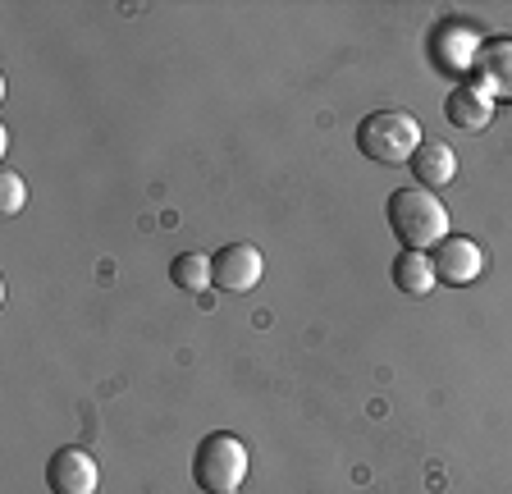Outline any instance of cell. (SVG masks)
<instances>
[{
    "instance_id": "obj_1",
    "label": "cell",
    "mask_w": 512,
    "mask_h": 494,
    "mask_svg": "<svg viewBox=\"0 0 512 494\" xmlns=\"http://www.w3.org/2000/svg\"><path fill=\"white\" fill-rule=\"evenodd\" d=\"M389 229L407 252H430L448 238V211L426 188H398L389 197Z\"/></svg>"
},
{
    "instance_id": "obj_2",
    "label": "cell",
    "mask_w": 512,
    "mask_h": 494,
    "mask_svg": "<svg viewBox=\"0 0 512 494\" xmlns=\"http://www.w3.org/2000/svg\"><path fill=\"white\" fill-rule=\"evenodd\" d=\"M421 142H426L421 138V124L412 115H403V110H375V115H366L357 124V151L371 165H389V170L407 165Z\"/></svg>"
},
{
    "instance_id": "obj_3",
    "label": "cell",
    "mask_w": 512,
    "mask_h": 494,
    "mask_svg": "<svg viewBox=\"0 0 512 494\" xmlns=\"http://www.w3.org/2000/svg\"><path fill=\"white\" fill-rule=\"evenodd\" d=\"M192 481L206 494H234L247 481V444L229 430H211L192 453Z\"/></svg>"
},
{
    "instance_id": "obj_4",
    "label": "cell",
    "mask_w": 512,
    "mask_h": 494,
    "mask_svg": "<svg viewBox=\"0 0 512 494\" xmlns=\"http://www.w3.org/2000/svg\"><path fill=\"white\" fill-rule=\"evenodd\" d=\"M101 472H96V458L78 444H64L46 458V490L51 494H96Z\"/></svg>"
},
{
    "instance_id": "obj_5",
    "label": "cell",
    "mask_w": 512,
    "mask_h": 494,
    "mask_svg": "<svg viewBox=\"0 0 512 494\" xmlns=\"http://www.w3.org/2000/svg\"><path fill=\"white\" fill-rule=\"evenodd\" d=\"M211 261H215V284H220L224 293H247L266 275V261H261V252H256L252 243H229V247H220Z\"/></svg>"
},
{
    "instance_id": "obj_6",
    "label": "cell",
    "mask_w": 512,
    "mask_h": 494,
    "mask_svg": "<svg viewBox=\"0 0 512 494\" xmlns=\"http://www.w3.org/2000/svg\"><path fill=\"white\" fill-rule=\"evenodd\" d=\"M476 87L490 101H512V37H490L480 42L476 55Z\"/></svg>"
},
{
    "instance_id": "obj_7",
    "label": "cell",
    "mask_w": 512,
    "mask_h": 494,
    "mask_svg": "<svg viewBox=\"0 0 512 494\" xmlns=\"http://www.w3.org/2000/svg\"><path fill=\"white\" fill-rule=\"evenodd\" d=\"M480 270H485V252H480L476 238H444L435 247V275L444 284H453V289L476 284Z\"/></svg>"
},
{
    "instance_id": "obj_8",
    "label": "cell",
    "mask_w": 512,
    "mask_h": 494,
    "mask_svg": "<svg viewBox=\"0 0 512 494\" xmlns=\"http://www.w3.org/2000/svg\"><path fill=\"white\" fill-rule=\"evenodd\" d=\"M480 55V37L471 33L467 23H444L435 33V65L444 74H462V69H476Z\"/></svg>"
},
{
    "instance_id": "obj_9",
    "label": "cell",
    "mask_w": 512,
    "mask_h": 494,
    "mask_svg": "<svg viewBox=\"0 0 512 494\" xmlns=\"http://www.w3.org/2000/svg\"><path fill=\"white\" fill-rule=\"evenodd\" d=\"M444 115H448V124H453V129H462V133H480V129H490L494 101L485 97V92H480L476 83H462V87H453V92H448Z\"/></svg>"
},
{
    "instance_id": "obj_10",
    "label": "cell",
    "mask_w": 512,
    "mask_h": 494,
    "mask_svg": "<svg viewBox=\"0 0 512 494\" xmlns=\"http://www.w3.org/2000/svg\"><path fill=\"white\" fill-rule=\"evenodd\" d=\"M407 165H412V174H416V188H426V193L453 183V174H458V156H453V147H444V142H435V138L421 142Z\"/></svg>"
},
{
    "instance_id": "obj_11",
    "label": "cell",
    "mask_w": 512,
    "mask_h": 494,
    "mask_svg": "<svg viewBox=\"0 0 512 494\" xmlns=\"http://www.w3.org/2000/svg\"><path fill=\"white\" fill-rule=\"evenodd\" d=\"M439 284V275H435V257L430 252H398V261H394V289L398 293H407V298H426L430 289Z\"/></svg>"
},
{
    "instance_id": "obj_12",
    "label": "cell",
    "mask_w": 512,
    "mask_h": 494,
    "mask_svg": "<svg viewBox=\"0 0 512 494\" xmlns=\"http://www.w3.org/2000/svg\"><path fill=\"white\" fill-rule=\"evenodd\" d=\"M170 280L183 293H202L206 284H215V261L206 252H183V257L170 261Z\"/></svg>"
},
{
    "instance_id": "obj_13",
    "label": "cell",
    "mask_w": 512,
    "mask_h": 494,
    "mask_svg": "<svg viewBox=\"0 0 512 494\" xmlns=\"http://www.w3.org/2000/svg\"><path fill=\"white\" fill-rule=\"evenodd\" d=\"M23 197H28V183L19 179L14 170L0 174V211L5 215H19L23 211Z\"/></svg>"
},
{
    "instance_id": "obj_14",
    "label": "cell",
    "mask_w": 512,
    "mask_h": 494,
    "mask_svg": "<svg viewBox=\"0 0 512 494\" xmlns=\"http://www.w3.org/2000/svg\"><path fill=\"white\" fill-rule=\"evenodd\" d=\"M234 494H238V490H234Z\"/></svg>"
}]
</instances>
